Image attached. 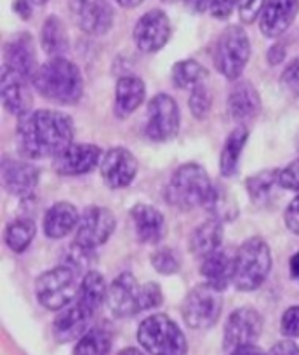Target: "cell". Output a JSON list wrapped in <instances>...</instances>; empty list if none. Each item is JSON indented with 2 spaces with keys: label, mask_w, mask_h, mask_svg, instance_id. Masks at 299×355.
Returning a JSON list of instances; mask_svg holds the SVG:
<instances>
[{
  "label": "cell",
  "mask_w": 299,
  "mask_h": 355,
  "mask_svg": "<svg viewBox=\"0 0 299 355\" xmlns=\"http://www.w3.org/2000/svg\"><path fill=\"white\" fill-rule=\"evenodd\" d=\"M73 121L57 110H32L19 119L18 148L32 160L54 159L73 141Z\"/></svg>",
  "instance_id": "6da1fadb"
},
{
  "label": "cell",
  "mask_w": 299,
  "mask_h": 355,
  "mask_svg": "<svg viewBox=\"0 0 299 355\" xmlns=\"http://www.w3.org/2000/svg\"><path fill=\"white\" fill-rule=\"evenodd\" d=\"M32 84L40 96L60 105L77 103L84 94L82 73L66 58H51L40 64Z\"/></svg>",
  "instance_id": "7a4b0ae2"
},
{
  "label": "cell",
  "mask_w": 299,
  "mask_h": 355,
  "mask_svg": "<svg viewBox=\"0 0 299 355\" xmlns=\"http://www.w3.org/2000/svg\"><path fill=\"white\" fill-rule=\"evenodd\" d=\"M212 187L207 171L199 164L188 162L172 173L164 196L176 209L192 211L199 206H206Z\"/></svg>",
  "instance_id": "3957f363"
},
{
  "label": "cell",
  "mask_w": 299,
  "mask_h": 355,
  "mask_svg": "<svg viewBox=\"0 0 299 355\" xmlns=\"http://www.w3.org/2000/svg\"><path fill=\"white\" fill-rule=\"evenodd\" d=\"M271 270V251L263 237H251L235 252L233 286L242 293H251L264 284Z\"/></svg>",
  "instance_id": "277c9868"
},
{
  "label": "cell",
  "mask_w": 299,
  "mask_h": 355,
  "mask_svg": "<svg viewBox=\"0 0 299 355\" xmlns=\"http://www.w3.org/2000/svg\"><path fill=\"white\" fill-rule=\"evenodd\" d=\"M138 341L150 355H186L188 352L183 331L164 313L146 317L139 324Z\"/></svg>",
  "instance_id": "5b68a950"
},
{
  "label": "cell",
  "mask_w": 299,
  "mask_h": 355,
  "mask_svg": "<svg viewBox=\"0 0 299 355\" xmlns=\"http://www.w3.org/2000/svg\"><path fill=\"white\" fill-rule=\"evenodd\" d=\"M77 274L79 272L68 263L44 272L35 281L37 302L51 312L66 309L79 293Z\"/></svg>",
  "instance_id": "8992f818"
},
{
  "label": "cell",
  "mask_w": 299,
  "mask_h": 355,
  "mask_svg": "<svg viewBox=\"0 0 299 355\" xmlns=\"http://www.w3.org/2000/svg\"><path fill=\"white\" fill-rule=\"evenodd\" d=\"M251 58V40L239 25L228 26L219 35L214 49V67L228 80H239Z\"/></svg>",
  "instance_id": "52a82bcc"
},
{
  "label": "cell",
  "mask_w": 299,
  "mask_h": 355,
  "mask_svg": "<svg viewBox=\"0 0 299 355\" xmlns=\"http://www.w3.org/2000/svg\"><path fill=\"white\" fill-rule=\"evenodd\" d=\"M223 310L221 291L210 284L195 286L183 302V320L192 329H209L217 322Z\"/></svg>",
  "instance_id": "ba28073f"
},
{
  "label": "cell",
  "mask_w": 299,
  "mask_h": 355,
  "mask_svg": "<svg viewBox=\"0 0 299 355\" xmlns=\"http://www.w3.org/2000/svg\"><path fill=\"white\" fill-rule=\"evenodd\" d=\"M179 108L169 94L158 93L146 108V138L155 143H167L179 132Z\"/></svg>",
  "instance_id": "9c48e42d"
},
{
  "label": "cell",
  "mask_w": 299,
  "mask_h": 355,
  "mask_svg": "<svg viewBox=\"0 0 299 355\" xmlns=\"http://www.w3.org/2000/svg\"><path fill=\"white\" fill-rule=\"evenodd\" d=\"M115 227H117V220L110 209L101 206L87 207L79 221L73 244L87 251H94L114 235Z\"/></svg>",
  "instance_id": "30bf717a"
},
{
  "label": "cell",
  "mask_w": 299,
  "mask_h": 355,
  "mask_svg": "<svg viewBox=\"0 0 299 355\" xmlns=\"http://www.w3.org/2000/svg\"><path fill=\"white\" fill-rule=\"evenodd\" d=\"M263 331V317L253 306H240L230 313L224 324V350L232 354L233 350L246 345H254Z\"/></svg>",
  "instance_id": "8fae6325"
},
{
  "label": "cell",
  "mask_w": 299,
  "mask_h": 355,
  "mask_svg": "<svg viewBox=\"0 0 299 355\" xmlns=\"http://www.w3.org/2000/svg\"><path fill=\"white\" fill-rule=\"evenodd\" d=\"M171 33L172 26L169 16L161 9H152L138 19L132 39L141 53L152 54L161 51L169 42Z\"/></svg>",
  "instance_id": "7c38bea8"
},
{
  "label": "cell",
  "mask_w": 299,
  "mask_h": 355,
  "mask_svg": "<svg viewBox=\"0 0 299 355\" xmlns=\"http://www.w3.org/2000/svg\"><path fill=\"white\" fill-rule=\"evenodd\" d=\"M70 12L87 35H105L114 26V8L108 0H70Z\"/></svg>",
  "instance_id": "4fadbf2b"
},
{
  "label": "cell",
  "mask_w": 299,
  "mask_h": 355,
  "mask_svg": "<svg viewBox=\"0 0 299 355\" xmlns=\"http://www.w3.org/2000/svg\"><path fill=\"white\" fill-rule=\"evenodd\" d=\"M139 288L134 275L131 272H122L108 288L107 305L108 310L117 319H129L141 313V300H139Z\"/></svg>",
  "instance_id": "5bb4252c"
},
{
  "label": "cell",
  "mask_w": 299,
  "mask_h": 355,
  "mask_svg": "<svg viewBox=\"0 0 299 355\" xmlns=\"http://www.w3.org/2000/svg\"><path fill=\"white\" fill-rule=\"evenodd\" d=\"M100 171L108 189L120 190L134 182L138 174V160L132 155L131 150L124 146H114L107 153H103Z\"/></svg>",
  "instance_id": "9a60e30c"
},
{
  "label": "cell",
  "mask_w": 299,
  "mask_h": 355,
  "mask_svg": "<svg viewBox=\"0 0 299 355\" xmlns=\"http://www.w3.org/2000/svg\"><path fill=\"white\" fill-rule=\"evenodd\" d=\"M103 159L100 146L91 143H71L53 159V167L61 176H80L96 169Z\"/></svg>",
  "instance_id": "2e32d148"
},
{
  "label": "cell",
  "mask_w": 299,
  "mask_h": 355,
  "mask_svg": "<svg viewBox=\"0 0 299 355\" xmlns=\"http://www.w3.org/2000/svg\"><path fill=\"white\" fill-rule=\"evenodd\" d=\"M30 78L12 68H2V103L9 114L16 117H25L32 112L33 96L30 91Z\"/></svg>",
  "instance_id": "e0dca14e"
},
{
  "label": "cell",
  "mask_w": 299,
  "mask_h": 355,
  "mask_svg": "<svg viewBox=\"0 0 299 355\" xmlns=\"http://www.w3.org/2000/svg\"><path fill=\"white\" fill-rule=\"evenodd\" d=\"M40 173L33 164L25 160L4 159L2 164V185L9 196L28 199L39 185Z\"/></svg>",
  "instance_id": "ac0fdd59"
},
{
  "label": "cell",
  "mask_w": 299,
  "mask_h": 355,
  "mask_svg": "<svg viewBox=\"0 0 299 355\" xmlns=\"http://www.w3.org/2000/svg\"><path fill=\"white\" fill-rule=\"evenodd\" d=\"M94 313L84 309L79 303L71 302L66 309L60 312V315L54 319L53 324V334L60 343H66V341L80 340L84 334L89 331L91 322H93Z\"/></svg>",
  "instance_id": "d6986e66"
},
{
  "label": "cell",
  "mask_w": 299,
  "mask_h": 355,
  "mask_svg": "<svg viewBox=\"0 0 299 355\" xmlns=\"http://www.w3.org/2000/svg\"><path fill=\"white\" fill-rule=\"evenodd\" d=\"M299 0H268L260 16V30L268 39L280 37L294 23Z\"/></svg>",
  "instance_id": "ffe728a7"
},
{
  "label": "cell",
  "mask_w": 299,
  "mask_h": 355,
  "mask_svg": "<svg viewBox=\"0 0 299 355\" xmlns=\"http://www.w3.org/2000/svg\"><path fill=\"white\" fill-rule=\"evenodd\" d=\"M4 67L19 71L33 82L39 64H37L35 46H33V39L30 33H19L6 44Z\"/></svg>",
  "instance_id": "44dd1931"
},
{
  "label": "cell",
  "mask_w": 299,
  "mask_h": 355,
  "mask_svg": "<svg viewBox=\"0 0 299 355\" xmlns=\"http://www.w3.org/2000/svg\"><path fill=\"white\" fill-rule=\"evenodd\" d=\"M261 110V100L256 87L247 80H235L228 96V115L240 125L254 121Z\"/></svg>",
  "instance_id": "7402d4cb"
},
{
  "label": "cell",
  "mask_w": 299,
  "mask_h": 355,
  "mask_svg": "<svg viewBox=\"0 0 299 355\" xmlns=\"http://www.w3.org/2000/svg\"><path fill=\"white\" fill-rule=\"evenodd\" d=\"M136 239L143 244H157L165 234L164 214L148 204H136L129 213Z\"/></svg>",
  "instance_id": "603a6c76"
},
{
  "label": "cell",
  "mask_w": 299,
  "mask_h": 355,
  "mask_svg": "<svg viewBox=\"0 0 299 355\" xmlns=\"http://www.w3.org/2000/svg\"><path fill=\"white\" fill-rule=\"evenodd\" d=\"M233 272H235V254L226 249H217L212 254L206 256L200 265V274L207 284L221 293L233 284Z\"/></svg>",
  "instance_id": "cb8c5ba5"
},
{
  "label": "cell",
  "mask_w": 299,
  "mask_h": 355,
  "mask_svg": "<svg viewBox=\"0 0 299 355\" xmlns=\"http://www.w3.org/2000/svg\"><path fill=\"white\" fill-rule=\"evenodd\" d=\"M146 96V87L143 80L134 75L120 77L115 87L114 112L118 119H127L141 107Z\"/></svg>",
  "instance_id": "d4e9b609"
},
{
  "label": "cell",
  "mask_w": 299,
  "mask_h": 355,
  "mask_svg": "<svg viewBox=\"0 0 299 355\" xmlns=\"http://www.w3.org/2000/svg\"><path fill=\"white\" fill-rule=\"evenodd\" d=\"M79 211L73 204L56 202L47 209L44 216V234L57 241V239L66 237L75 227H79Z\"/></svg>",
  "instance_id": "484cf974"
},
{
  "label": "cell",
  "mask_w": 299,
  "mask_h": 355,
  "mask_svg": "<svg viewBox=\"0 0 299 355\" xmlns=\"http://www.w3.org/2000/svg\"><path fill=\"white\" fill-rule=\"evenodd\" d=\"M223 244V223L219 220H207L195 228L190 235V252L199 258L212 254Z\"/></svg>",
  "instance_id": "4316f807"
},
{
  "label": "cell",
  "mask_w": 299,
  "mask_h": 355,
  "mask_svg": "<svg viewBox=\"0 0 299 355\" xmlns=\"http://www.w3.org/2000/svg\"><path fill=\"white\" fill-rule=\"evenodd\" d=\"M247 139H249V131L246 125H239L226 136L219 155V173L224 178H230L237 173L240 155H242Z\"/></svg>",
  "instance_id": "83f0119b"
},
{
  "label": "cell",
  "mask_w": 299,
  "mask_h": 355,
  "mask_svg": "<svg viewBox=\"0 0 299 355\" xmlns=\"http://www.w3.org/2000/svg\"><path fill=\"white\" fill-rule=\"evenodd\" d=\"M246 189L251 200L256 206H266L275 197V190L280 189V185H278V171L264 169L253 174L246 180Z\"/></svg>",
  "instance_id": "f1b7e54d"
},
{
  "label": "cell",
  "mask_w": 299,
  "mask_h": 355,
  "mask_svg": "<svg viewBox=\"0 0 299 355\" xmlns=\"http://www.w3.org/2000/svg\"><path fill=\"white\" fill-rule=\"evenodd\" d=\"M40 44H42L44 53L49 54L51 58H64L70 42H68L64 23L57 16H51L46 19L42 33H40Z\"/></svg>",
  "instance_id": "f546056e"
},
{
  "label": "cell",
  "mask_w": 299,
  "mask_h": 355,
  "mask_svg": "<svg viewBox=\"0 0 299 355\" xmlns=\"http://www.w3.org/2000/svg\"><path fill=\"white\" fill-rule=\"evenodd\" d=\"M37 234V225L32 218H18L6 228V244L12 252H25L30 248Z\"/></svg>",
  "instance_id": "4dcf8cb0"
},
{
  "label": "cell",
  "mask_w": 299,
  "mask_h": 355,
  "mask_svg": "<svg viewBox=\"0 0 299 355\" xmlns=\"http://www.w3.org/2000/svg\"><path fill=\"white\" fill-rule=\"evenodd\" d=\"M207 211L212 214L214 220H219L221 223L224 221H233L239 216V207H237V200L228 193V190L224 187H212L209 199L206 202Z\"/></svg>",
  "instance_id": "1f68e13d"
},
{
  "label": "cell",
  "mask_w": 299,
  "mask_h": 355,
  "mask_svg": "<svg viewBox=\"0 0 299 355\" xmlns=\"http://www.w3.org/2000/svg\"><path fill=\"white\" fill-rule=\"evenodd\" d=\"M207 77V70L195 60H183L172 67V82L179 89H195Z\"/></svg>",
  "instance_id": "d6a6232c"
},
{
  "label": "cell",
  "mask_w": 299,
  "mask_h": 355,
  "mask_svg": "<svg viewBox=\"0 0 299 355\" xmlns=\"http://www.w3.org/2000/svg\"><path fill=\"white\" fill-rule=\"evenodd\" d=\"M111 348V336L101 327L87 331L73 348V355H108Z\"/></svg>",
  "instance_id": "836d02e7"
},
{
  "label": "cell",
  "mask_w": 299,
  "mask_h": 355,
  "mask_svg": "<svg viewBox=\"0 0 299 355\" xmlns=\"http://www.w3.org/2000/svg\"><path fill=\"white\" fill-rule=\"evenodd\" d=\"M152 265L162 275H172L179 270L181 259L172 248H162L152 254Z\"/></svg>",
  "instance_id": "e575fe53"
},
{
  "label": "cell",
  "mask_w": 299,
  "mask_h": 355,
  "mask_svg": "<svg viewBox=\"0 0 299 355\" xmlns=\"http://www.w3.org/2000/svg\"><path fill=\"white\" fill-rule=\"evenodd\" d=\"M188 107L190 112H192L197 119H206L207 115H209L210 107H212V94H210V91L206 85L200 84L197 85L195 89H192Z\"/></svg>",
  "instance_id": "d590c367"
},
{
  "label": "cell",
  "mask_w": 299,
  "mask_h": 355,
  "mask_svg": "<svg viewBox=\"0 0 299 355\" xmlns=\"http://www.w3.org/2000/svg\"><path fill=\"white\" fill-rule=\"evenodd\" d=\"M280 80L285 91H287L296 101H299V58L292 60L291 63L285 67V70L282 71Z\"/></svg>",
  "instance_id": "8d00e7d4"
},
{
  "label": "cell",
  "mask_w": 299,
  "mask_h": 355,
  "mask_svg": "<svg viewBox=\"0 0 299 355\" xmlns=\"http://www.w3.org/2000/svg\"><path fill=\"white\" fill-rule=\"evenodd\" d=\"M139 300H141V310L155 309V306L162 305V300H164V295H162V289L157 282H146L139 288Z\"/></svg>",
  "instance_id": "74e56055"
},
{
  "label": "cell",
  "mask_w": 299,
  "mask_h": 355,
  "mask_svg": "<svg viewBox=\"0 0 299 355\" xmlns=\"http://www.w3.org/2000/svg\"><path fill=\"white\" fill-rule=\"evenodd\" d=\"M278 185L284 190L299 192V157L278 171Z\"/></svg>",
  "instance_id": "f35d334b"
},
{
  "label": "cell",
  "mask_w": 299,
  "mask_h": 355,
  "mask_svg": "<svg viewBox=\"0 0 299 355\" xmlns=\"http://www.w3.org/2000/svg\"><path fill=\"white\" fill-rule=\"evenodd\" d=\"M268 0H240L239 2V16L242 23L251 25L256 19H260L261 12H263L264 6Z\"/></svg>",
  "instance_id": "ab89813d"
},
{
  "label": "cell",
  "mask_w": 299,
  "mask_h": 355,
  "mask_svg": "<svg viewBox=\"0 0 299 355\" xmlns=\"http://www.w3.org/2000/svg\"><path fill=\"white\" fill-rule=\"evenodd\" d=\"M282 334L287 338H299V305L289 306L282 315Z\"/></svg>",
  "instance_id": "60d3db41"
},
{
  "label": "cell",
  "mask_w": 299,
  "mask_h": 355,
  "mask_svg": "<svg viewBox=\"0 0 299 355\" xmlns=\"http://www.w3.org/2000/svg\"><path fill=\"white\" fill-rule=\"evenodd\" d=\"M284 221L285 227L291 234L299 235V193L291 200V204L287 206L284 213Z\"/></svg>",
  "instance_id": "b9f144b4"
},
{
  "label": "cell",
  "mask_w": 299,
  "mask_h": 355,
  "mask_svg": "<svg viewBox=\"0 0 299 355\" xmlns=\"http://www.w3.org/2000/svg\"><path fill=\"white\" fill-rule=\"evenodd\" d=\"M239 2L240 0H210L209 12L216 19H226Z\"/></svg>",
  "instance_id": "7bdbcfd3"
},
{
  "label": "cell",
  "mask_w": 299,
  "mask_h": 355,
  "mask_svg": "<svg viewBox=\"0 0 299 355\" xmlns=\"http://www.w3.org/2000/svg\"><path fill=\"white\" fill-rule=\"evenodd\" d=\"M266 355H299V347L291 340H284L275 343Z\"/></svg>",
  "instance_id": "ee69618b"
},
{
  "label": "cell",
  "mask_w": 299,
  "mask_h": 355,
  "mask_svg": "<svg viewBox=\"0 0 299 355\" xmlns=\"http://www.w3.org/2000/svg\"><path fill=\"white\" fill-rule=\"evenodd\" d=\"M285 58V47L282 44H275L270 51H268V63L270 64H280Z\"/></svg>",
  "instance_id": "f6af8a7d"
},
{
  "label": "cell",
  "mask_w": 299,
  "mask_h": 355,
  "mask_svg": "<svg viewBox=\"0 0 299 355\" xmlns=\"http://www.w3.org/2000/svg\"><path fill=\"white\" fill-rule=\"evenodd\" d=\"M30 4H32L30 0H16L12 8H15V11L18 12L23 19H28L30 16H32V8H30Z\"/></svg>",
  "instance_id": "bcb514c9"
},
{
  "label": "cell",
  "mask_w": 299,
  "mask_h": 355,
  "mask_svg": "<svg viewBox=\"0 0 299 355\" xmlns=\"http://www.w3.org/2000/svg\"><path fill=\"white\" fill-rule=\"evenodd\" d=\"M183 4L192 12H203L209 8L210 0H183Z\"/></svg>",
  "instance_id": "7dc6e473"
},
{
  "label": "cell",
  "mask_w": 299,
  "mask_h": 355,
  "mask_svg": "<svg viewBox=\"0 0 299 355\" xmlns=\"http://www.w3.org/2000/svg\"><path fill=\"white\" fill-rule=\"evenodd\" d=\"M230 355H266L261 348H257L256 345H246V347H240L237 350H233Z\"/></svg>",
  "instance_id": "c3c4849f"
},
{
  "label": "cell",
  "mask_w": 299,
  "mask_h": 355,
  "mask_svg": "<svg viewBox=\"0 0 299 355\" xmlns=\"http://www.w3.org/2000/svg\"><path fill=\"white\" fill-rule=\"evenodd\" d=\"M289 272H291V277L299 282V251L289 261Z\"/></svg>",
  "instance_id": "681fc988"
},
{
  "label": "cell",
  "mask_w": 299,
  "mask_h": 355,
  "mask_svg": "<svg viewBox=\"0 0 299 355\" xmlns=\"http://www.w3.org/2000/svg\"><path fill=\"white\" fill-rule=\"evenodd\" d=\"M118 6L125 9H132V8H138L139 4H143V0H115Z\"/></svg>",
  "instance_id": "f907efd6"
},
{
  "label": "cell",
  "mask_w": 299,
  "mask_h": 355,
  "mask_svg": "<svg viewBox=\"0 0 299 355\" xmlns=\"http://www.w3.org/2000/svg\"><path fill=\"white\" fill-rule=\"evenodd\" d=\"M118 355H145V354H143L141 350H138V348L131 347V348H124Z\"/></svg>",
  "instance_id": "816d5d0a"
},
{
  "label": "cell",
  "mask_w": 299,
  "mask_h": 355,
  "mask_svg": "<svg viewBox=\"0 0 299 355\" xmlns=\"http://www.w3.org/2000/svg\"><path fill=\"white\" fill-rule=\"evenodd\" d=\"M30 2H32L33 6H44V4H47L49 0H30Z\"/></svg>",
  "instance_id": "f5cc1de1"
},
{
  "label": "cell",
  "mask_w": 299,
  "mask_h": 355,
  "mask_svg": "<svg viewBox=\"0 0 299 355\" xmlns=\"http://www.w3.org/2000/svg\"><path fill=\"white\" fill-rule=\"evenodd\" d=\"M164 2H174V0H164Z\"/></svg>",
  "instance_id": "db71d44e"
},
{
  "label": "cell",
  "mask_w": 299,
  "mask_h": 355,
  "mask_svg": "<svg viewBox=\"0 0 299 355\" xmlns=\"http://www.w3.org/2000/svg\"><path fill=\"white\" fill-rule=\"evenodd\" d=\"M298 148H299V138H298Z\"/></svg>",
  "instance_id": "11a10c76"
}]
</instances>
